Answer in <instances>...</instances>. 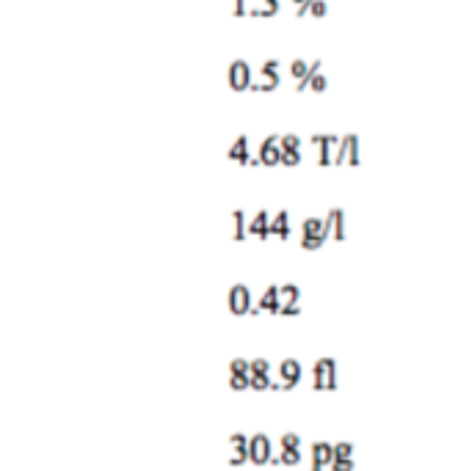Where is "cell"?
Here are the masks:
<instances>
[{
  "instance_id": "obj_12",
  "label": "cell",
  "mask_w": 469,
  "mask_h": 471,
  "mask_svg": "<svg viewBox=\"0 0 469 471\" xmlns=\"http://www.w3.org/2000/svg\"><path fill=\"white\" fill-rule=\"evenodd\" d=\"M268 237H281V240L290 237V213L287 210H279L274 218L268 220Z\"/></svg>"
},
{
  "instance_id": "obj_5",
  "label": "cell",
  "mask_w": 469,
  "mask_h": 471,
  "mask_svg": "<svg viewBox=\"0 0 469 471\" xmlns=\"http://www.w3.org/2000/svg\"><path fill=\"white\" fill-rule=\"evenodd\" d=\"M226 303H229V312L232 314H249V309L254 306L251 301V292L246 284H235L226 295Z\"/></svg>"
},
{
  "instance_id": "obj_4",
  "label": "cell",
  "mask_w": 469,
  "mask_h": 471,
  "mask_svg": "<svg viewBox=\"0 0 469 471\" xmlns=\"http://www.w3.org/2000/svg\"><path fill=\"white\" fill-rule=\"evenodd\" d=\"M274 458V446H271V439L265 433H257L249 439V460L257 463V466H265L268 460Z\"/></svg>"
},
{
  "instance_id": "obj_6",
  "label": "cell",
  "mask_w": 469,
  "mask_h": 471,
  "mask_svg": "<svg viewBox=\"0 0 469 471\" xmlns=\"http://www.w3.org/2000/svg\"><path fill=\"white\" fill-rule=\"evenodd\" d=\"M226 80L235 92H246L251 86V66L246 61H232L229 72H226Z\"/></svg>"
},
{
  "instance_id": "obj_14",
  "label": "cell",
  "mask_w": 469,
  "mask_h": 471,
  "mask_svg": "<svg viewBox=\"0 0 469 471\" xmlns=\"http://www.w3.org/2000/svg\"><path fill=\"white\" fill-rule=\"evenodd\" d=\"M260 312H268V314H279V287H268L257 303Z\"/></svg>"
},
{
  "instance_id": "obj_21",
  "label": "cell",
  "mask_w": 469,
  "mask_h": 471,
  "mask_svg": "<svg viewBox=\"0 0 469 471\" xmlns=\"http://www.w3.org/2000/svg\"><path fill=\"white\" fill-rule=\"evenodd\" d=\"M229 375H238V377H249L251 370H249V361L246 358H235V361H229Z\"/></svg>"
},
{
  "instance_id": "obj_17",
  "label": "cell",
  "mask_w": 469,
  "mask_h": 471,
  "mask_svg": "<svg viewBox=\"0 0 469 471\" xmlns=\"http://www.w3.org/2000/svg\"><path fill=\"white\" fill-rule=\"evenodd\" d=\"M329 218H331V234H334V240H345V213L340 207H334L329 213Z\"/></svg>"
},
{
  "instance_id": "obj_3",
  "label": "cell",
  "mask_w": 469,
  "mask_h": 471,
  "mask_svg": "<svg viewBox=\"0 0 469 471\" xmlns=\"http://www.w3.org/2000/svg\"><path fill=\"white\" fill-rule=\"evenodd\" d=\"M331 165H359V138L353 132H348V135L340 138Z\"/></svg>"
},
{
  "instance_id": "obj_2",
  "label": "cell",
  "mask_w": 469,
  "mask_h": 471,
  "mask_svg": "<svg viewBox=\"0 0 469 471\" xmlns=\"http://www.w3.org/2000/svg\"><path fill=\"white\" fill-rule=\"evenodd\" d=\"M326 243L323 237V218H307L301 223V249L304 251H317Z\"/></svg>"
},
{
  "instance_id": "obj_18",
  "label": "cell",
  "mask_w": 469,
  "mask_h": 471,
  "mask_svg": "<svg viewBox=\"0 0 469 471\" xmlns=\"http://www.w3.org/2000/svg\"><path fill=\"white\" fill-rule=\"evenodd\" d=\"M298 163H301V149H279V165L293 168Z\"/></svg>"
},
{
  "instance_id": "obj_16",
  "label": "cell",
  "mask_w": 469,
  "mask_h": 471,
  "mask_svg": "<svg viewBox=\"0 0 469 471\" xmlns=\"http://www.w3.org/2000/svg\"><path fill=\"white\" fill-rule=\"evenodd\" d=\"M301 303V289L296 284H281L279 287V309L281 306H296Z\"/></svg>"
},
{
  "instance_id": "obj_34",
  "label": "cell",
  "mask_w": 469,
  "mask_h": 471,
  "mask_svg": "<svg viewBox=\"0 0 469 471\" xmlns=\"http://www.w3.org/2000/svg\"><path fill=\"white\" fill-rule=\"evenodd\" d=\"M293 3H296V6H301V3H304V0H293Z\"/></svg>"
},
{
  "instance_id": "obj_27",
  "label": "cell",
  "mask_w": 469,
  "mask_h": 471,
  "mask_svg": "<svg viewBox=\"0 0 469 471\" xmlns=\"http://www.w3.org/2000/svg\"><path fill=\"white\" fill-rule=\"evenodd\" d=\"M353 466H356L353 458H345V460H337V458H334V460L329 463V469L331 471H353Z\"/></svg>"
},
{
  "instance_id": "obj_22",
  "label": "cell",
  "mask_w": 469,
  "mask_h": 471,
  "mask_svg": "<svg viewBox=\"0 0 469 471\" xmlns=\"http://www.w3.org/2000/svg\"><path fill=\"white\" fill-rule=\"evenodd\" d=\"M279 463H284V466H298V463H301V449H281Z\"/></svg>"
},
{
  "instance_id": "obj_28",
  "label": "cell",
  "mask_w": 469,
  "mask_h": 471,
  "mask_svg": "<svg viewBox=\"0 0 469 471\" xmlns=\"http://www.w3.org/2000/svg\"><path fill=\"white\" fill-rule=\"evenodd\" d=\"M326 11H329V3H326V0H312V6H310V14H312V17L320 20V17H326Z\"/></svg>"
},
{
  "instance_id": "obj_23",
  "label": "cell",
  "mask_w": 469,
  "mask_h": 471,
  "mask_svg": "<svg viewBox=\"0 0 469 471\" xmlns=\"http://www.w3.org/2000/svg\"><path fill=\"white\" fill-rule=\"evenodd\" d=\"M249 370L251 375H271V361L268 358H254V361H249Z\"/></svg>"
},
{
  "instance_id": "obj_15",
  "label": "cell",
  "mask_w": 469,
  "mask_h": 471,
  "mask_svg": "<svg viewBox=\"0 0 469 471\" xmlns=\"http://www.w3.org/2000/svg\"><path fill=\"white\" fill-rule=\"evenodd\" d=\"M268 213L265 210H260L254 218H251V223L246 226V234H251V237H268Z\"/></svg>"
},
{
  "instance_id": "obj_26",
  "label": "cell",
  "mask_w": 469,
  "mask_h": 471,
  "mask_svg": "<svg viewBox=\"0 0 469 471\" xmlns=\"http://www.w3.org/2000/svg\"><path fill=\"white\" fill-rule=\"evenodd\" d=\"M281 449H301V436L284 433V436H281Z\"/></svg>"
},
{
  "instance_id": "obj_8",
  "label": "cell",
  "mask_w": 469,
  "mask_h": 471,
  "mask_svg": "<svg viewBox=\"0 0 469 471\" xmlns=\"http://www.w3.org/2000/svg\"><path fill=\"white\" fill-rule=\"evenodd\" d=\"M301 364L296 361V358H284L279 364V383H281V391H293L296 389V383L301 380Z\"/></svg>"
},
{
  "instance_id": "obj_31",
  "label": "cell",
  "mask_w": 469,
  "mask_h": 471,
  "mask_svg": "<svg viewBox=\"0 0 469 471\" xmlns=\"http://www.w3.org/2000/svg\"><path fill=\"white\" fill-rule=\"evenodd\" d=\"M310 6H312V0H304V3L298 6V11H296V17H307V14H310Z\"/></svg>"
},
{
  "instance_id": "obj_19",
  "label": "cell",
  "mask_w": 469,
  "mask_h": 471,
  "mask_svg": "<svg viewBox=\"0 0 469 471\" xmlns=\"http://www.w3.org/2000/svg\"><path fill=\"white\" fill-rule=\"evenodd\" d=\"M310 69H312V61H301V58H298V61L290 63V75H293L298 83H301V80L310 75Z\"/></svg>"
},
{
  "instance_id": "obj_24",
  "label": "cell",
  "mask_w": 469,
  "mask_h": 471,
  "mask_svg": "<svg viewBox=\"0 0 469 471\" xmlns=\"http://www.w3.org/2000/svg\"><path fill=\"white\" fill-rule=\"evenodd\" d=\"M331 449H334V458H337V460L353 458V444H351V441H340V444H331Z\"/></svg>"
},
{
  "instance_id": "obj_9",
  "label": "cell",
  "mask_w": 469,
  "mask_h": 471,
  "mask_svg": "<svg viewBox=\"0 0 469 471\" xmlns=\"http://www.w3.org/2000/svg\"><path fill=\"white\" fill-rule=\"evenodd\" d=\"M329 89V77L320 72V61H312L310 75L296 86V92H326Z\"/></svg>"
},
{
  "instance_id": "obj_13",
  "label": "cell",
  "mask_w": 469,
  "mask_h": 471,
  "mask_svg": "<svg viewBox=\"0 0 469 471\" xmlns=\"http://www.w3.org/2000/svg\"><path fill=\"white\" fill-rule=\"evenodd\" d=\"M229 160H235V163H240V165H246L249 163V135H238V141L229 146V152H226Z\"/></svg>"
},
{
  "instance_id": "obj_1",
  "label": "cell",
  "mask_w": 469,
  "mask_h": 471,
  "mask_svg": "<svg viewBox=\"0 0 469 471\" xmlns=\"http://www.w3.org/2000/svg\"><path fill=\"white\" fill-rule=\"evenodd\" d=\"M315 391H334L337 389V361L334 358H317L312 370Z\"/></svg>"
},
{
  "instance_id": "obj_7",
  "label": "cell",
  "mask_w": 469,
  "mask_h": 471,
  "mask_svg": "<svg viewBox=\"0 0 469 471\" xmlns=\"http://www.w3.org/2000/svg\"><path fill=\"white\" fill-rule=\"evenodd\" d=\"M312 144L317 146V163L320 165H331L334 163V149L340 144L337 135H312Z\"/></svg>"
},
{
  "instance_id": "obj_25",
  "label": "cell",
  "mask_w": 469,
  "mask_h": 471,
  "mask_svg": "<svg viewBox=\"0 0 469 471\" xmlns=\"http://www.w3.org/2000/svg\"><path fill=\"white\" fill-rule=\"evenodd\" d=\"M279 149H301V138L287 132V135H279Z\"/></svg>"
},
{
  "instance_id": "obj_10",
  "label": "cell",
  "mask_w": 469,
  "mask_h": 471,
  "mask_svg": "<svg viewBox=\"0 0 469 471\" xmlns=\"http://www.w3.org/2000/svg\"><path fill=\"white\" fill-rule=\"evenodd\" d=\"M260 165H279V135H268L257 152Z\"/></svg>"
},
{
  "instance_id": "obj_32",
  "label": "cell",
  "mask_w": 469,
  "mask_h": 471,
  "mask_svg": "<svg viewBox=\"0 0 469 471\" xmlns=\"http://www.w3.org/2000/svg\"><path fill=\"white\" fill-rule=\"evenodd\" d=\"M235 17H246V0H235Z\"/></svg>"
},
{
  "instance_id": "obj_29",
  "label": "cell",
  "mask_w": 469,
  "mask_h": 471,
  "mask_svg": "<svg viewBox=\"0 0 469 471\" xmlns=\"http://www.w3.org/2000/svg\"><path fill=\"white\" fill-rule=\"evenodd\" d=\"M229 386L235 391H246L249 389V377H238V375H229Z\"/></svg>"
},
{
  "instance_id": "obj_11",
  "label": "cell",
  "mask_w": 469,
  "mask_h": 471,
  "mask_svg": "<svg viewBox=\"0 0 469 471\" xmlns=\"http://www.w3.org/2000/svg\"><path fill=\"white\" fill-rule=\"evenodd\" d=\"M334 460V449H331V444H326V441H317L312 444V469L310 471H323L329 469V463Z\"/></svg>"
},
{
  "instance_id": "obj_33",
  "label": "cell",
  "mask_w": 469,
  "mask_h": 471,
  "mask_svg": "<svg viewBox=\"0 0 469 471\" xmlns=\"http://www.w3.org/2000/svg\"><path fill=\"white\" fill-rule=\"evenodd\" d=\"M265 8H268L271 14H276V11H279V0H265Z\"/></svg>"
},
{
  "instance_id": "obj_30",
  "label": "cell",
  "mask_w": 469,
  "mask_h": 471,
  "mask_svg": "<svg viewBox=\"0 0 469 471\" xmlns=\"http://www.w3.org/2000/svg\"><path fill=\"white\" fill-rule=\"evenodd\" d=\"M279 314L281 317H296V314H301V303H296V306H281Z\"/></svg>"
},
{
  "instance_id": "obj_20",
  "label": "cell",
  "mask_w": 469,
  "mask_h": 471,
  "mask_svg": "<svg viewBox=\"0 0 469 471\" xmlns=\"http://www.w3.org/2000/svg\"><path fill=\"white\" fill-rule=\"evenodd\" d=\"M232 220H235V240H246V213H243V210H235V213H232Z\"/></svg>"
}]
</instances>
